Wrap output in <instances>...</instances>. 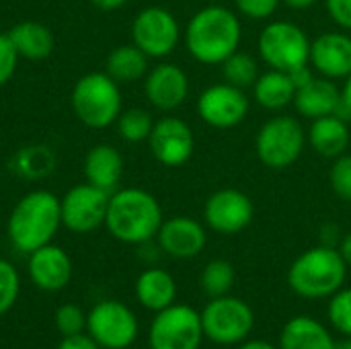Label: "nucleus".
<instances>
[{"label": "nucleus", "instance_id": "nucleus-1", "mask_svg": "<svg viewBox=\"0 0 351 349\" xmlns=\"http://www.w3.org/2000/svg\"><path fill=\"white\" fill-rule=\"evenodd\" d=\"M243 39V25L234 10L210 4L197 10L185 29V45L191 58L206 66H220Z\"/></svg>", "mask_w": 351, "mask_h": 349}, {"label": "nucleus", "instance_id": "nucleus-2", "mask_svg": "<svg viewBox=\"0 0 351 349\" xmlns=\"http://www.w3.org/2000/svg\"><path fill=\"white\" fill-rule=\"evenodd\" d=\"M162 220L158 200L144 189L128 187L109 197L105 226L113 239L125 245H144L156 239Z\"/></svg>", "mask_w": 351, "mask_h": 349}, {"label": "nucleus", "instance_id": "nucleus-3", "mask_svg": "<svg viewBox=\"0 0 351 349\" xmlns=\"http://www.w3.org/2000/svg\"><path fill=\"white\" fill-rule=\"evenodd\" d=\"M62 226L60 197L51 191L35 189L23 195L12 208L6 224L12 247L21 253H33L45 247Z\"/></svg>", "mask_w": 351, "mask_h": 349}, {"label": "nucleus", "instance_id": "nucleus-4", "mask_svg": "<svg viewBox=\"0 0 351 349\" xmlns=\"http://www.w3.org/2000/svg\"><path fill=\"white\" fill-rule=\"evenodd\" d=\"M348 263L333 245H319L294 259L288 269V284L294 294L306 300L331 298L343 288Z\"/></svg>", "mask_w": 351, "mask_h": 349}, {"label": "nucleus", "instance_id": "nucleus-5", "mask_svg": "<svg viewBox=\"0 0 351 349\" xmlns=\"http://www.w3.org/2000/svg\"><path fill=\"white\" fill-rule=\"evenodd\" d=\"M72 109L86 128H109L121 113L119 84L107 72L82 76L72 88Z\"/></svg>", "mask_w": 351, "mask_h": 349}, {"label": "nucleus", "instance_id": "nucleus-6", "mask_svg": "<svg viewBox=\"0 0 351 349\" xmlns=\"http://www.w3.org/2000/svg\"><path fill=\"white\" fill-rule=\"evenodd\" d=\"M306 146V130L292 115H276L267 119L255 138V152L263 167L284 171L292 167Z\"/></svg>", "mask_w": 351, "mask_h": 349}, {"label": "nucleus", "instance_id": "nucleus-7", "mask_svg": "<svg viewBox=\"0 0 351 349\" xmlns=\"http://www.w3.org/2000/svg\"><path fill=\"white\" fill-rule=\"evenodd\" d=\"M257 49L261 60L282 72H294L302 66H308L311 58V39L302 27L290 21H271L267 23L257 39Z\"/></svg>", "mask_w": 351, "mask_h": 349}, {"label": "nucleus", "instance_id": "nucleus-8", "mask_svg": "<svg viewBox=\"0 0 351 349\" xmlns=\"http://www.w3.org/2000/svg\"><path fill=\"white\" fill-rule=\"evenodd\" d=\"M199 315L204 337L216 346L243 344L255 327V315L251 306L230 294L212 298Z\"/></svg>", "mask_w": 351, "mask_h": 349}, {"label": "nucleus", "instance_id": "nucleus-9", "mask_svg": "<svg viewBox=\"0 0 351 349\" xmlns=\"http://www.w3.org/2000/svg\"><path fill=\"white\" fill-rule=\"evenodd\" d=\"M202 339V315L187 304H171L156 313L148 331L150 349H199Z\"/></svg>", "mask_w": 351, "mask_h": 349}, {"label": "nucleus", "instance_id": "nucleus-10", "mask_svg": "<svg viewBox=\"0 0 351 349\" xmlns=\"http://www.w3.org/2000/svg\"><path fill=\"white\" fill-rule=\"evenodd\" d=\"M138 331L136 315L119 300H103L86 315V333L103 349H128Z\"/></svg>", "mask_w": 351, "mask_h": 349}, {"label": "nucleus", "instance_id": "nucleus-11", "mask_svg": "<svg viewBox=\"0 0 351 349\" xmlns=\"http://www.w3.org/2000/svg\"><path fill=\"white\" fill-rule=\"evenodd\" d=\"M132 39L148 58H167L181 39V27L175 14L162 6L140 10L132 23Z\"/></svg>", "mask_w": 351, "mask_h": 349}, {"label": "nucleus", "instance_id": "nucleus-12", "mask_svg": "<svg viewBox=\"0 0 351 349\" xmlns=\"http://www.w3.org/2000/svg\"><path fill=\"white\" fill-rule=\"evenodd\" d=\"M195 109L199 119L210 128L230 130L247 119L251 101L243 88L228 82H216L197 97Z\"/></svg>", "mask_w": 351, "mask_h": 349}, {"label": "nucleus", "instance_id": "nucleus-13", "mask_svg": "<svg viewBox=\"0 0 351 349\" xmlns=\"http://www.w3.org/2000/svg\"><path fill=\"white\" fill-rule=\"evenodd\" d=\"M109 197V191L99 189L90 183H80L72 187L60 200L62 224L78 234H86L97 230L99 226H105Z\"/></svg>", "mask_w": 351, "mask_h": 349}, {"label": "nucleus", "instance_id": "nucleus-14", "mask_svg": "<svg viewBox=\"0 0 351 349\" xmlns=\"http://www.w3.org/2000/svg\"><path fill=\"white\" fill-rule=\"evenodd\" d=\"M255 218L253 200L241 189H218L214 191L204 206L206 226L218 234H239Z\"/></svg>", "mask_w": 351, "mask_h": 349}, {"label": "nucleus", "instance_id": "nucleus-15", "mask_svg": "<svg viewBox=\"0 0 351 349\" xmlns=\"http://www.w3.org/2000/svg\"><path fill=\"white\" fill-rule=\"evenodd\" d=\"M152 156L165 167L185 165L195 150V138L187 121L179 117H162L154 121V128L148 138Z\"/></svg>", "mask_w": 351, "mask_h": 349}, {"label": "nucleus", "instance_id": "nucleus-16", "mask_svg": "<svg viewBox=\"0 0 351 349\" xmlns=\"http://www.w3.org/2000/svg\"><path fill=\"white\" fill-rule=\"evenodd\" d=\"M315 74L329 80H346L351 74V35L343 31H325L311 41V58Z\"/></svg>", "mask_w": 351, "mask_h": 349}, {"label": "nucleus", "instance_id": "nucleus-17", "mask_svg": "<svg viewBox=\"0 0 351 349\" xmlns=\"http://www.w3.org/2000/svg\"><path fill=\"white\" fill-rule=\"evenodd\" d=\"M144 95L152 107L160 111H173L187 101L189 78L181 66L162 62L146 72Z\"/></svg>", "mask_w": 351, "mask_h": 349}, {"label": "nucleus", "instance_id": "nucleus-18", "mask_svg": "<svg viewBox=\"0 0 351 349\" xmlns=\"http://www.w3.org/2000/svg\"><path fill=\"white\" fill-rule=\"evenodd\" d=\"M156 241L162 253L175 259H193L204 251L208 243V234L204 224L197 222L195 218L173 216L169 220H162Z\"/></svg>", "mask_w": 351, "mask_h": 349}, {"label": "nucleus", "instance_id": "nucleus-19", "mask_svg": "<svg viewBox=\"0 0 351 349\" xmlns=\"http://www.w3.org/2000/svg\"><path fill=\"white\" fill-rule=\"evenodd\" d=\"M27 269L31 282L43 292H60L70 284L72 278V261L68 253L51 243L29 253Z\"/></svg>", "mask_w": 351, "mask_h": 349}, {"label": "nucleus", "instance_id": "nucleus-20", "mask_svg": "<svg viewBox=\"0 0 351 349\" xmlns=\"http://www.w3.org/2000/svg\"><path fill=\"white\" fill-rule=\"evenodd\" d=\"M292 105L298 115L311 121L325 115H333L341 107V88H337L335 80L315 74L311 80L296 88Z\"/></svg>", "mask_w": 351, "mask_h": 349}, {"label": "nucleus", "instance_id": "nucleus-21", "mask_svg": "<svg viewBox=\"0 0 351 349\" xmlns=\"http://www.w3.org/2000/svg\"><path fill=\"white\" fill-rule=\"evenodd\" d=\"M306 142L323 158L333 160V158L346 154L351 144L348 119L337 113L313 119V123L306 132Z\"/></svg>", "mask_w": 351, "mask_h": 349}, {"label": "nucleus", "instance_id": "nucleus-22", "mask_svg": "<svg viewBox=\"0 0 351 349\" xmlns=\"http://www.w3.org/2000/svg\"><path fill=\"white\" fill-rule=\"evenodd\" d=\"M121 175H123V158L117 148L109 144H97L88 150L84 158L86 183L111 193L117 187Z\"/></svg>", "mask_w": 351, "mask_h": 349}, {"label": "nucleus", "instance_id": "nucleus-23", "mask_svg": "<svg viewBox=\"0 0 351 349\" xmlns=\"http://www.w3.org/2000/svg\"><path fill=\"white\" fill-rule=\"evenodd\" d=\"M136 298L144 309L152 313H160L169 309L171 304H175L177 298L175 278L160 267L144 269L136 280Z\"/></svg>", "mask_w": 351, "mask_h": 349}, {"label": "nucleus", "instance_id": "nucleus-24", "mask_svg": "<svg viewBox=\"0 0 351 349\" xmlns=\"http://www.w3.org/2000/svg\"><path fill=\"white\" fill-rule=\"evenodd\" d=\"M335 346L333 335L323 323L300 315L284 325L278 349H335Z\"/></svg>", "mask_w": 351, "mask_h": 349}, {"label": "nucleus", "instance_id": "nucleus-25", "mask_svg": "<svg viewBox=\"0 0 351 349\" xmlns=\"http://www.w3.org/2000/svg\"><path fill=\"white\" fill-rule=\"evenodd\" d=\"M296 84L290 76V72L274 70L259 74V78L253 84V99L259 107L267 111H282L288 105L294 103Z\"/></svg>", "mask_w": 351, "mask_h": 349}, {"label": "nucleus", "instance_id": "nucleus-26", "mask_svg": "<svg viewBox=\"0 0 351 349\" xmlns=\"http://www.w3.org/2000/svg\"><path fill=\"white\" fill-rule=\"evenodd\" d=\"M8 37L19 53L25 60H43L53 49L51 31L35 21H23L8 31Z\"/></svg>", "mask_w": 351, "mask_h": 349}, {"label": "nucleus", "instance_id": "nucleus-27", "mask_svg": "<svg viewBox=\"0 0 351 349\" xmlns=\"http://www.w3.org/2000/svg\"><path fill=\"white\" fill-rule=\"evenodd\" d=\"M115 82H134L146 76L148 72V56L134 43L115 47L107 58L105 70Z\"/></svg>", "mask_w": 351, "mask_h": 349}, {"label": "nucleus", "instance_id": "nucleus-28", "mask_svg": "<svg viewBox=\"0 0 351 349\" xmlns=\"http://www.w3.org/2000/svg\"><path fill=\"white\" fill-rule=\"evenodd\" d=\"M234 282H237L234 265L226 259H212L210 263H206L199 276V286L210 298L230 294Z\"/></svg>", "mask_w": 351, "mask_h": 349}, {"label": "nucleus", "instance_id": "nucleus-29", "mask_svg": "<svg viewBox=\"0 0 351 349\" xmlns=\"http://www.w3.org/2000/svg\"><path fill=\"white\" fill-rule=\"evenodd\" d=\"M220 66H222L224 82H228L232 86H239L243 91L253 88L255 80L259 78V64H257V60L251 53L241 51V49H237L232 56H228Z\"/></svg>", "mask_w": 351, "mask_h": 349}, {"label": "nucleus", "instance_id": "nucleus-30", "mask_svg": "<svg viewBox=\"0 0 351 349\" xmlns=\"http://www.w3.org/2000/svg\"><path fill=\"white\" fill-rule=\"evenodd\" d=\"M12 165H14L12 169H16L23 177L39 179V177H45L53 171L56 156L45 146H27V148H21L16 152Z\"/></svg>", "mask_w": 351, "mask_h": 349}, {"label": "nucleus", "instance_id": "nucleus-31", "mask_svg": "<svg viewBox=\"0 0 351 349\" xmlns=\"http://www.w3.org/2000/svg\"><path fill=\"white\" fill-rule=\"evenodd\" d=\"M154 128V119L146 109L134 107L128 109L123 113H119L117 117V132L125 142H144L150 138V132Z\"/></svg>", "mask_w": 351, "mask_h": 349}, {"label": "nucleus", "instance_id": "nucleus-32", "mask_svg": "<svg viewBox=\"0 0 351 349\" xmlns=\"http://www.w3.org/2000/svg\"><path fill=\"white\" fill-rule=\"evenodd\" d=\"M327 317L335 331L351 337V288H341L331 296Z\"/></svg>", "mask_w": 351, "mask_h": 349}, {"label": "nucleus", "instance_id": "nucleus-33", "mask_svg": "<svg viewBox=\"0 0 351 349\" xmlns=\"http://www.w3.org/2000/svg\"><path fill=\"white\" fill-rule=\"evenodd\" d=\"M21 294V278L14 265L6 259H0V317L6 315Z\"/></svg>", "mask_w": 351, "mask_h": 349}, {"label": "nucleus", "instance_id": "nucleus-34", "mask_svg": "<svg viewBox=\"0 0 351 349\" xmlns=\"http://www.w3.org/2000/svg\"><path fill=\"white\" fill-rule=\"evenodd\" d=\"M56 329L60 331L62 337H72V335H80L86 329V315L82 313V309L78 304H64L56 311L53 317Z\"/></svg>", "mask_w": 351, "mask_h": 349}, {"label": "nucleus", "instance_id": "nucleus-35", "mask_svg": "<svg viewBox=\"0 0 351 349\" xmlns=\"http://www.w3.org/2000/svg\"><path fill=\"white\" fill-rule=\"evenodd\" d=\"M329 185L339 200L351 202V154L346 152L333 158V165L329 169Z\"/></svg>", "mask_w": 351, "mask_h": 349}, {"label": "nucleus", "instance_id": "nucleus-36", "mask_svg": "<svg viewBox=\"0 0 351 349\" xmlns=\"http://www.w3.org/2000/svg\"><path fill=\"white\" fill-rule=\"evenodd\" d=\"M280 4H282V0H234L239 14L253 19V21L269 19L278 10Z\"/></svg>", "mask_w": 351, "mask_h": 349}, {"label": "nucleus", "instance_id": "nucleus-37", "mask_svg": "<svg viewBox=\"0 0 351 349\" xmlns=\"http://www.w3.org/2000/svg\"><path fill=\"white\" fill-rule=\"evenodd\" d=\"M16 62H19V53L8 37V33H0V86L12 78V74L16 70Z\"/></svg>", "mask_w": 351, "mask_h": 349}, {"label": "nucleus", "instance_id": "nucleus-38", "mask_svg": "<svg viewBox=\"0 0 351 349\" xmlns=\"http://www.w3.org/2000/svg\"><path fill=\"white\" fill-rule=\"evenodd\" d=\"M325 8L337 27L351 31V0H325Z\"/></svg>", "mask_w": 351, "mask_h": 349}, {"label": "nucleus", "instance_id": "nucleus-39", "mask_svg": "<svg viewBox=\"0 0 351 349\" xmlns=\"http://www.w3.org/2000/svg\"><path fill=\"white\" fill-rule=\"evenodd\" d=\"M58 349H103L88 333H80V335H72V337H64L60 341Z\"/></svg>", "mask_w": 351, "mask_h": 349}, {"label": "nucleus", "instance_id": "nucleus-40", "mask_svg": "<svg viewBox=\"0 0 351 349\" xmlns=\"http://www.w3.org/2000/svg\"><path fill=\"white\" fill-rule=\"evenodd\" d=\"M339 111H346V113L351 115V74L343 80V86H341V107H339Z\"/></svg>", "mask_w": 351, "mask_h": 349}, {"label": "nucleus", "instance_id": "nucleus-41", "mask_svg": "<svg viewBox=\"0 0 351 349\" xmlns=\"http://www.w3.org/2000/svg\"><path fill=\"white\" fill-rule=\"evenodd\" d=\"M339 253L343 257V261L348 263V267H351V232H348L341 243H339Z\"/></svg>", "mask_w": 351, "mask_h": 349}, {"label": "nucleus", "instance_id": "nucleus-42", "mask_svg": "<svg viewBox=\"0 0 351 349\" xmlns=\"http://www.w3.org/2000/svg\"><path fill=\"white\" fill-rule=\"evenodd\" d=\"M97 8H101V10H117V8H121L128 0H90Z\"/></svg>", "mask_w": 351, "mask_h": 349}, {"label": "nucleus", "instance_id": "nucleus-43", "mask_svg": "<svg viewBox=\"0 0 351 349\" xmlns=\"http://www.w3.org/2000/svg\"><path fill=\"white\" fill-rule=\"evenodd\" d=\"M319 0H282V4H286L288 8H294V10H306L311 6H315Z\"/></svg>", "mask_w": 351, "mask_h": 349}, {"label": "nucleus", "instance_id": "nucleus-44", "mask_svg": "<svg viewBox=\"0 0 351 349\" xmlns=\"http://www.w3.org/2000/svg\"><path fill=\"white\" fill-rule=\"evenodd\" d=\"M239 349H278L276 346L267 344V341H261V339H251V341H243Z\"/></svg>", "mask_w": 351, "mask_h": 349}, {"label": "nucleus", "instance_id": "nucleus-45", "mask_svg": "<svg viewBox=\"0 0 351 349\" xmlns=\"http://www.w3.org/2000/svg\"><path fill=\"white\" fill-rule=\"evenodd\" d=\"M335 349H351V337H348L346 341H341V344H337Z\"/></svg>", "mask_w": 351, "mask_h": 349}]
</instances>
